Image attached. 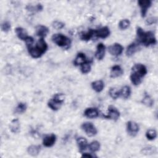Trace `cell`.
<instances>
[{
  "label": "cell",
  "instance_id": "obj_24",
  "mask_svg": "<svg viewBox=\"0 0 158 158\" xmlns=\"http://www.w3.org/2000/svg\"><path fill=\"white\" fill-rule=\"evenodd\" d=\"M141 102L146 106L151 107L154 104V100L152 99V98L148 94L145 93L144 94L143 98L141 100Z\"/></svg>",
  "mask_w": 158,
  "mask_h": 158
},
{
  "label": "cell",
  "instance_id": "obj_30",
  "mask_svg": "<svg viewBox=\"0 0 158 158\" xmlns=\"http://www.w3.org/2000/svg\"><path fill=\"white\" fill-rule=\"evenodd\" d=\"M91 64L88 61H86L85 63H83V64L81 65V72L83 74H86V73H88L90 72L91 70Z\"/></svg>",
  "mask_w": 158,
  "mask_h": 158
},
{
  "label": "cell",
  "instance_id": "obj_4",
  "mask_svg": "<svg viewBox=\"0 0 158 158\" xmlns=\"http://www.w3.org/2000/svg\"><path fill=\"white\" fill-rule=\"evenodd\" d=\"M52 41L58 46L64 48L65 49L69 48L71 45L70 39L60 33L54 34L52 36Z\"/></svg>",
  "mask_w": 158,
  "mask_h": 158
},
{
  "label": "cell",
  "instance_id": "obj_13",
  "mask_svg": "<svg viewBox=\"0 0 158 158\" xmlns=\"http://www.w3.org/2000/svg\"><path fill=\"white\" fill-rule=\"evenodd\" d=\"M106 47L102 43H99L97 46L96 51L95 52V57L98 60H102L105 55Z\"/></svg>",
  "mask_w": 158,
  "mask_h": 158
},
{
  "label": "cell",
  "instance_id": "obj_2",
  "mask_svg": "<svg viewBox=\"0 0 158 158\" xmlns=\"http://www.w3.org/2000/svg\"><path fill=\"white\" fill-rule=\"evenodd\" d=\"M136 38L139 43L145 46H149L156 43V39L154 33L150 31H144L139 27L136 28Z\"/></svg>",
  "mask_w": 158,
  "mask_h": 158
},
{
  "label": "cell",
  "instance_id": "obj_28",
  "mask_svg": "<svg viewBox=\"0 0 158 158\" xmlns=\"http://www.w3.org/2000/svg\"><path fill=\"white\" fill-rule=\"evenodd\" d=\"M27 109V104L24 102H20L18 104L15 109V112L19 114H23Z\"/></svg>",
  "mask_w": 158,
  "mask_h": 158
},
{
  "label": "cell",
  "instance_id": "obj_36",
  "mask_svg": "<svg viewBox=\"0 0 158 158\" xmlns=\"http://www.w3.org/2000/svg\"><path fill=\"white\" fill-rule=\"evenodd\" d=\"M52 27L54 28H55L56 30H60V29H62V28L64 27L65 23L62 22H60V21L55 20V21L52 22Z\"/></svg>",
  "mask_w": 158,
  "mask_h": 158
},
{
  "label": "cell",
  "instance_id": "obj_16",
  "mask_svg": "<svg viewBox=\"0 0 158 158\" xmlns=\"http://www.w3.org/2000/svg\"><path fill=\"white\" fill-rule=\"evenodd\" d=\"M77 143L78 144L79 150L81 152H84L86 148H88V142L87 140L86 139V138H83V137H78L77 139Z\"/></svg>",
  "mask_w": 158,
  "mask_h": 158
},
{
  "label": "cell",
  "instance_id": "obj_14",
  "mask_svg": "<svg viewBox=\"0 0 158 158\" xmlns=\"http://www.w3.org/2000/svg\"><path fill=\"white\" fill-rule=\"evenodd\" d=\"M49 33V29L44 25H40L36 28V34L40 37V38H44Z\"/></svg>",
  "mask_w": 158,
  "mask_h": 158
},
{
  "label": "cell",
  "instance_id": "obj_27",
  "mask_svg": "<svg viewBox=\"0 0 158 158\" xmlns=\"http://www.w3.org/2000/svg\"><path fill=\"white\" fill-rule=\"evenodd\" d=\"M88 148L92 152H97L99 150L100 143L98 141H93L88 145Z\"/></svg>",
  "mask_w": 158,
  "mask_h": 158
},
{
  "label": "cell",
  "instance_id": "obj_18",
  "mask_svg": "<svg viewBox=\"0 0 158 158\" xmlns=\"http://www.w3.org/2000/svg\"><path fill=\"white\" fill-rule=\"evenodd\" d=\"M94 36V30L89 29L86 32H81L80 34V38L82 41H89Z\"/></svg>",
  "mask_w": 158,
  "mask_h": 158
},
{
  "label": "cell",
  "instance_id": "obj_19",
  "mask_svg": "<svg viewBox=\"0 0 158 158\" xmlns=\"http://www.w3.org/2000/svg\"><path fill=\"white\" fill-rule=\"evenodd\" d=\"M139 49V45L136 43H132L130 44L126 50V54L127 56L130 57L133 56Z\"/></svg>",
  "mask_w": 158,
  "mask_h": 158
},
{
  "label": "cell",
  "instance_id": "obj_8",
  "mask_svg": "<svg viewBox=\"0 0 158 158\" xmlns=\"http://www.w3.org/2000/svg\"><path fill=\"white\" fill-rule=\"evenodd\" d=\"M123 50V46L119 43H114L108 48V51L109 53L111 55L115 56H120L122 53Z\"/></svg>",
  "mask_w": 158,
  "mask_h": 158
},
{
  "label": "cell",
  "instance_id": "obj_32",
  "mask_svg": "<svg viewBox=\"0 0 158 158\" xmlns=\"http://www.w3.org/2000/svg\"><path fill=\"white\" fill-rule=\"evenodd\" d=\"M64 98H65V96H64V94H62V93H57V94L54 95L52 99L53 101H54L55 102H57V103L62 104V103L64 101Z\"/></svg>",
  "mask_w": 158,
  "mask_h": 158
},
{
  "label": "cell",
  "instance_id": "obj_1",
  "mask_svg": "<svg viewBox=\"0 0 158 158\" xmlns=\"http://www.w3.org/2000/svg\"><path fill=\"white\" fill-rule=\"evenodd\" d=\"M147 73V69L142 64H135L131 68L130 74V80L135 85H139L142 81V78Z\"/></svg>",
  "mask_w": 158,
  "mask_h": 158
},
{
  "label": "cell",
  "instance_id": "obj_21",
  "mask_svg": "<svg viewBox=\"0 0 158 158\" xmlns=\"http://www.w3.org/2000/svg\"><path fill=\"white\" fill-rule=\"evenodd\" d=\"M86 56L85 54L83 52H79L77 54L76 57L74 59L73 64L75 66H78L83 64L86 62Z\"/></svg>",
  "mask_w": 158,
  "mask_h": 158
},
{
  "label": "cell",
  "instance_id": "obj_20",
  "mask_svg": "<svg viewBox=\"0 0 158 158\" xmlns=\"http://www.w3.org/2000/svg\"><path fill=\"white\" fill-rule=\"evenodd\" d=\"M20 125L19 120L17 118L13 119L9 125V128L13 133H17L20 131Z\"/></svg>",
  "mask_w": 158,
  "mask_h": 158
},
{
  "label": "cell",
  "instance_id": "obj_17",
  "mask_svg": "<svg viewBox=\"0 0 158 158\" xmlns=\"http://www.w3.org/2000/svg\"><path fill=\"white\" fill-rule=\"evenodd\" d=\"M123 71L122 69L120 67V66L115 65L111 68L110 75L111 78H117L121 76L123 74Z\"/></svg>",
  "mask_w": 158,
  "mask_h": 158
},
{
  "label": "cell",
  "instance_id": "obj_23",
  "mask_svg": "<svg viewBox=\"0 0 158 158\" xmlns=\"http://www.w3.org/2000/svg\"><path fill=\"white\" fill-rule=\"evenodd\" d=\"M41 148L38 145H31L28 147L27 152L31 156H36L39 154Z\"/></svg>",
  "mask_w": 158,
  "mask_h": 158
},
{
  "label": "cell",
  "instance_id": "obj_33",
  "mask_svg": "<svg viewBox=\"0 0 158 158\" xmlns=\"http://www.w3.org/2000/svg\"><path fill=\"white\" fill-rule=\"evenodd\" d=\"M146 136L149 140H153L157 137V132L154 129H149L146 133Z\"/></svg>",
  "mask_w": 158,
  "mask_h": 158
},
{
  "label": "cell",
  "instance_id": "obj_15",
  "mask_svg": "<svg viewBox=\"0 0 158 158\" xmlns=\"http://www.w3.org/2000/svg\"><path fill=\"white\" fill-rule=\"evenodd\" d=\"M15 33H16L17 37H18L20 40H22V41H25V40H26L28 38V36H28V33H27L26 30L24 29V28H22V27H17V28H15Z\"/></svg>",
  "mask_w": 158,
  "mask_h": 158
},
{
  "label": "cell",
  "instance_id": "obj_26",
  "mask_svg": "<svg viewBox=\"0 0 158 158\" xmlns=\"http://www.w3.org/2000/svg\"><path fill=\"white\" fill-rule=\"evenodd\" d=\"M120 96L124 99H128L131 94V88L128 86H124L120 90Z\"/></svg>",
  "mask_w": 158,
  "mask_h": 158
},
{
  "label": "cell",
  "instance_id": "obj_25",
  "mask_svg": "<svg viewBox=\"0 0 158 158\" xmlns=\"http://www.w3.org/2000/svg\"><path fill=\"white\" fill-rule=\"evenodd\" d=\"M43 7L41 4L38 3L35 6H33L31 4H28L26 6V9L28 11L32 12H40L43 10Z\"/></svg>",
  "mask_w": 158,
  "mask_h": 158
},
{
  "label": "cell",
  "instance_id": "obj_5",
  "mask_svg": "<svg viewBox=\"0 0 158 158\" xmlns=\"http://www.w3.org/2000/svg\"><path fill=\"white\" fill-rule=\"evenodd\" d=\"M81 127L88 136H93L97 134V129L91 122H84L82 123Z\"/></svg>",
  "mask_w": 158,
  "mask_h": 158
},
{
  "label": "cell",
  "instance_id": "obj_7",
  "mask_svg": "<svg viewBox=\"0 0 158 158\" xmlns=\"http://www.w3.org/2000/svg\"><path fill=\"white\" fill-rule=\"evenodd\" d=\"M138 125L133 121H129L127 123V131L131 136H135L139 131Z\"/></svg>",
  "mask_w": 158,
  "mask_h": 158
},
{
  "label": "cell",
  "instance_id": "obj_12",
  "mask_svg": "<svg viewBox=\"0 0 158 158\" xmlns=\"http://www.w3.org/2000/svg\"><path fill=\"white\" fill-rule=\"evenodd\" d=\"M99 111L97 108L95 107H89L86 109L84 112V115L85 117L89 118H96L99 116Z\"/></svg>",
  "mask_w": 158,
  "mask_h": 158
},
{
  "label": "cell",
  "instance_id": "obj_35",
  "mask_svg": "<svg viewBox=\"0 0 158 158\" xmlns=\"http://www.w3.org/2000/svg\"><path fill=\"white\" fill-rule=\"evenodd\" d=\"M130 25V22L128 19H123L120 21L118 23L119 28L121 30H125L129 27Z\"/></svg>",
  "mask_w": 158,
  "mask_h": 158
},
{
  "label": "cell",
  "instance_id": "obj_22",
  "mask_svg": "<svg viewBox=\"0 0 158 158\" xmlns=\"http://www.w3.org/2000/svg\"><path fill=\"white\" fill-rule=\"evenodd\" d=\"M91 87L96 92L99 93L103 89L104 83L102 80H96L91 83Z\"/></svg>",
  "mask_w": 158,
  "mask_h": 158
},
{
  "label": "cell",
  "instance_id": "obj_38",
  "mask_svg": "<svg viewBox=\"0 0 158 158\" xmlns=\"http://www.w3.org/2000/svg\"><path fill=\"white\" fill-rule=\"evenodd\" d=\"M157 17H151L148 18V19L146 20V23L148 25H150L156 23L157 22Z\"/></svg>",
  "mask_w": 158,
  "mask_h": 158
},
{
  "label": "cell",
  "instance_id": "obj_34",
  "mask_svg": "<svg viewBox=\"0 0 158 158\" xmlns=\"http://www.w3.org/2000/svg\"><path fill=\"white\" fill-rule=\"evenodd\" d=\"M157 152L156 148L155 147H152V146H149V147H146L144 148L142 151L141 152L144 154H152L154 153H156Z\"/></svg>",
  "mask_w": 158,
  "mask_h": 158
},
{
  "label": "cell",
  "instance_id": "obj_29",
  "mask_svg": "<svg viewBox=\"0 0 158 158\" xmlns=\"http://www.w3.org/2000/svg\"><path fill=\"white\" fill-rule=\"evenodd\" d=\"M48 107L52 109V110H57L60 109V107H61L62 104H59V103H57L56 102H55L54 101H53L52 99L49 101V102H48Z\"/></svg>",
  "mask_w": 158,
  "mask_h": 158
},
{
  "label": "cell",
  "instance_id": "obj_9",
  "mask_svg": "<svg viewBox=\"0 0 158 158\" xmlns=\"http://www.w3.org/2000/svg\"><path fill=\"white\" fill-rule=\"evenodd\" d=\"M138 3L141 8V14L143 17L146 16L148 9L151 6L152 1L150 0H139Z\"/></svg>",
  "mask_w": 158,
  "mask_h": 158
},
{
  "label": "cell",
  "instance_id": "obj_11",
  "mask_svg": "<svg viewBox=\"0 0 158 158\" xmlns=\"http://www.w3.org/2000/svg\"><path fill=\"white\" fill-rule=\"evenodd\" d=\"M56 141V136L54 134L51 133L50 135H46L43 139V145L46 147H51L52 146Z\"/></svg>",
  "mask_w": 158,
  "mask_h": 158
},
{
  "label": "cell",
  "instance_id": "obj_31",
  "mask_svg": "<svg viewBox=\"0 0 158 158\" xmlns=\"http://www.w3.org/2000/svg\"><path fill=\"white\" fill-rule=\"evenodd\" d=\"M109 94L110 96L114 99H117L120 96V90L117 89L116 88H110L109 91Z\"/></svg>",
  "mask_w": 158,
  "mask_h": 158
},
{
  "label": "cell",
  "instance_id": "obj_6",
  "mask_svg": "<svg viewBox=\"0 0 158 158\" xmlns=\"http://www.w3.org/2000/svg\"><path fill=\"white\" fill-rule=\"evenodd\" d=\"M104 117L106 118L116 121L120 117V112L114 106H109L107 109V114L106 115H104Z\"/></svg>",
  "mask_w": 158,
  "mask_h": 158
},
{
  "label": "cell",
  "instance_id": "obj_37",
  "mask_svg": "<svg viewBox=\"0 0 158 158\" xmlns=\"http://www.w3.org/2000/svg\"><path fill=\"white\" fill-rule=\"evenodd\" d=\"M11 25L9 22L8 21H4L1 24V30L4 32H8L10 29Z\"/></svg>",
  "mask_w": 158,
  "mask_h": 158
},
{
  "label": "cell",
  "instance_id": "obj_3",
  "mask_svg": "<svg viewBox=\"0 0 158 158\" xmlns=\"http://www.w3.org/2000/svg\"><path fill=\"white\" fill-rule=\"evenodd\" d=\"M30 55L35 59L40 57L48 49V44L44 38H40L35 47L33 46L27 48Z\"/></svg>",
  "mask_w": 158,
  "mask_h": 158
},
{
  "label": "cell",
  "instance_id": "obj_10",
  "mask_svg": "<svg viewBox=\"0 0 158 158\" xmlns=\"http://www.w3.org/2000/svg\"><path fill=\"white\" fill-rule=\"evenodd\" d=\"M110 30L107 27H103L96 30H94V36L99 38H106L109 36Z\"/></svg>",
  "mask_w": 158,
  "mask_h": 158
},
{
  "label": "cell",
  "instance_id": "obj_39",
  "mask_svg": "<svg viewBox=\"0 0 158 158\" xmlns=\"http://www.w3.org/2000/svg\"><path fill=\"white\" fill-rule=\"evenodd\" d=\"M81 157H89V158H91V157H94V156L91 155V154L85 153V154H82Z\"/></svg>",
  "mask_w": 158,
  "mask_h": 158
}]
</instances>
